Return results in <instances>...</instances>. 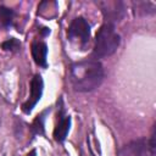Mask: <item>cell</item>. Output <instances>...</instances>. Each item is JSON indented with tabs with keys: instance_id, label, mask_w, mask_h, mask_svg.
Returning <instances> with one entry per match:
<instances>
[{
	"instance_id": "cell-7",
	"label": "cell",
	"mask_w": 156,
	"mask_h": 156,
	"mask_svg": "<svg viewBox=\"0 0 156 156\" xmlns=\"http://www.w3.org/2000/svg\"><path fill=\"white\" fill-rule=\"evenodd\" d=\"M119 156H146V140L141 138L128 143L121 149Z\"/></svg>"
},
{
	"instance_id": "cell-5",
	"label": "cell",
	"mask_w": 156,
	"mask_h": 156,
	"mask_svg": "<svg viewBox=\"0 0 156 156\" xmlns=\"http://www.w3.org/2000/svg\"><path fill=\"white\" fill-rule=\"evenodd\" d=\"M99 5L101 7L105 18L107 20L106 23L113 24L112 22H118L124 16V6L119 1H105V2H99Z\"/></svg>"
},
{
	"instance_id": "cell-12",
	"label": "cell",
	"mask_w": 156,
	"mask_h": 156,
	"mask_svg": "<svg viewBox=\"0 0 156 156\" xmlns=\"http://www.w3.org/2000/svg\"><path fill=\"white\" fill-rule=\"evenodd\" d=\"M149 151L151 156H156V126H154L150 140H149Z\"/></svg>"
},
{
	"instance_id": "cell-3",
	"label": "cell",
	"mask_w": 156,
	"mask_h": 156,
	"mask_svg": "<svg viewBox=\"0 0 156 156\" xmlns=\"http://www.w3.org/2000/svg\"><path fill=\"white\" fill-rule=\"evenodd\" d=\"M67 35L72 41H78L84 46L90 39V24L84 17H76L67 30Z\"/></svg>"
},
{
	"instance_id": "cell-6",
	"label": "cell",
	"mask_w": 156,
	"mask_h": 156,
	"mask_svg": "<svg viewBox=\"0 0 156 156\" xmlns=\"http://www.w3.org/2000/svg\"><path fill=\"white\" fill-rule=\"evenodd\" d=\"M57 123L55 126L54 129V139L58 143L65 141V139L67 138V134L69 132V127H71V117L65 113L63 108H60V112L57 115Z\"/></svg>"
},
{
	"instance_id": "cell-10",
	"label": "cell",
	"mask_w": 156,
	"mask_h": 156,
	"mask_svg": "<svg viewBox=\"0 0 156 156\" xmlns=\"http://www.w3.org/2000/svg\"><path fill=\"white\" fill-rule=\"evenodd\" d=\"M13 11L9 7L0 6V24L2 27H10L13 21Z\"/></svg>"
},
{
	"instance_id": "cell-9",
	"label": "cell",
	"mask_w": 156,
	"mask_h": 156,
	"mask_svg": "<svg viewBox=\"0 0 156 156\" xmlns=\"http://www.w3.org/2000/svg\"><path fill=\"white\" fill-rule=\"evenodd\" d=\"M49 110L41 112L39 116H37V118L33 121L32 126H30V130L33 133V135L37 134H44V121H45V115L48 113Z\"/></svg>"
},
{
	"instance_id": "cell-4",
	"label": "cell",
	"mask_w": 156,
	"mask_h": 156,
	"mask_svg": "<svg viewBox=\"0 0 156 156\" xmlns=\"http://www.w3.org/2000/svg\"><path fill=\"white\" fill-rule=\"evenodd\" d=\"M29 98L28 100L22 105V111L26 115H29L32 110L35 107V105L40 101L43 90H44V82L40 74H35L30 80V88H29Z\"/></svg>"
},
{
	"instance_id": "cell-2",
	"label": "cell",
	"mask_w": 156,
	"mask_h": 156,
	"mask_svg": "<svg viewBox=\"0 0 156 156\" xmlns=\"http://www.w3.org/2000/svg\"><path fill=\"white\" fill-rule=\"evenodd\" d=\"M121 44V37L116 32L115 26L111 23H105L100 27L95 37V44L93 50V56L95 58H102L111 56L116 52Z\"/></svg>"
},
{
	"instance_id": "cell-8",
	"label": "cell",
	"mask_w": 156,
	"mask_h": 156,
	"mask_svg": "<svg viewBox=\"0 0 156 156\" xmlns=\"http://www.w3.org/2000/svg\"><path fill=\"white\" fill-rule=\"evenodd\" d=\"M32 57L34 62L40 67H46V56H48V45L44 41H34L30 48Z\"/></svg>"
},
{
	"instance_id": "cell-11",
	"label": "cell",
	"mask_w": 156,
	"mask_h": 156,
	"mask_svg": "<svg viewBox=\"0 0 156 156\" xmlns=\"http://www.w3.org/2000/svg\"><path fill=\"white\" fill-rule=\"evenodd\" d=\"M1 48L5 51H17L21 48V43L16 38H10L1 43Z\"/></svg>"
},
{
	"instance_id": "cell-1",
	"label": "cell",
	"mask_w": 156,
	"mask_h": 156,
	"mask_svg": "<svg viewBox=\"0 0 156 156\" xmlns=\"http://www.w3.org/2000/svg\"><path fill=\"white\" fill-rule=\"evenodd\" d=\"M102 79L104 68L98 60H83L71 66L69 82L76 91H91L101 84Z\"/></svg>"
}]
</instances>
